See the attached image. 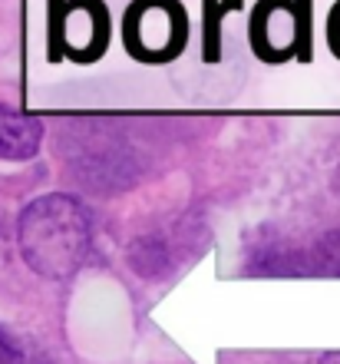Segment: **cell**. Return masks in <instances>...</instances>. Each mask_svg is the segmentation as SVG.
<instances>
[{
	"label": "cell",
	"mask_w": 340,
	"mask_h": 364,
	"mask_svg": "<svg viewBox=\"0 0 340 364\" xmlns=\"http://www.w3.org/2000/svg\"><path fill=\"white\" fill-rule=\"evenodd\" d=\"M287 7H291V0H258L255 7H251V17H248V47L268 67H281V63L294 60L291 50L278 47L271 33V20L278 14H284Z\"/></svg>",
	"instance_id": "cell-4"
},
{
	"label": "cell",
	"mask_w": 340,
	"mask_h": 364,
	"mask_svg": "<svg viewBox=\"0 0 340 364\" xmlns=\"http://www.w3.org/2000/svg\"><path fill=\"white\" fill-rule=\"evenodd\" d=\"M245 7V0H202V63L218 67L225 53V17Z\"/></svg>",
	"instance_id": "cell-5"
},
{
	"label": "cell",
	"mask_w": 340,
	"mask_h": 364,
	"mask_svg": "<svg viewBox=\"0 0 340 364\" xmlns=\"http://www.w3.org/2000/svg\"><path fill=\"white\" fill-rule=\"evenodd\" d=\"M327 47L340 60V0L331 7V14H327Z\"/></svg>",
	"instance_id": "cell-7"
},
{
	"label": "cell",
	"mask_w": 340,
	"mask_h": 364,
	"mask_svg": "<svg viewBox=\"0 0 340 364\" xmlns=\"http://www.w3.org/2000/svg\"><path fill=\"white\" fill-rule=\"evenodd\" d=\"M40 143H43V119L0 103V159L27 163L40 153Z\"/></svg>",
	"instance_id": "cell-3"
},
{
	"label": "cell",
	"mask_w": 340,
	"mask_h": 364,
	"mask_svg": "<svg viewBox=\"0 0 340 364\" xmlns=\"http://www.w3.org/2000/svg\"><path fill=\"white\" fill-rule=\"evenodd\" d=\"M17 245L30 269L43 278H70L89 255L93 219L79 199L47 192L23 205L17 222Z\"/></svg>",
	"instance_id": "cell-1"
},
{
	"label": "cell",
	"mask_w": 340,
	"mask_h": 364,
	"mask_svg": "<svg viewBox=\"0 0 340 364\" xmlns=\"http://www.w3.org/2000/svg\"><path fill=\"white\" fill-rule=\"evenodd\" d=\"M123 43L146 67H165L189 47V10L179 0H133L123 14Z\"/></svg>",
	"instance_id": "cell-2"
},
{
	"label": "cell",
	"mask_w": 340,
	"mask_h": 364,
	"mask_svg": "<svg viewBox=\"0 0 340 364\" xmlns=\"http://www.w3.org/2000/svg\"><path fill=\"white\" fill-rule=\"evenodd\" d=\"M23 361V355H20L17 341L10 338V331L4 325H0V364H20Z\"/></svg>",
	"instance_id": "cell-8"
},
{
	"label": "cell",
	"mask_w": 340,
	"mask_h": 364,
	"mask_svg": "<svg viewBox=\"0 0 340 364\" xmlns=\"http://www.w3.org/2000/svg\"><path fill=\"white\" fill-rule=\"evenodd\" d=\"M294 23V60L297 63H311L314 60V0H294L291 7Z\"/></svg>",
	"instance_id": "cell-6"
}]
</instances>
